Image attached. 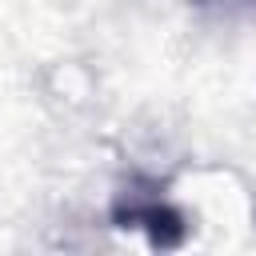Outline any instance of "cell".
<instances>
[{"instance_id":"1","label":"cell","mask_w":256,"mask_h":256,"mask_svg":"<svg viewBox=\"0 0 256 256\" xmlns=\"http://www.w3.org/2000/svg\"><path fill=\"white\" fill-rule=\"evenodd\" d=\"M112 224L148 232L152 248H180L188 236V220L176 204H168L156 192H124L112 204Z\"/></svg>"}]
</instances>
